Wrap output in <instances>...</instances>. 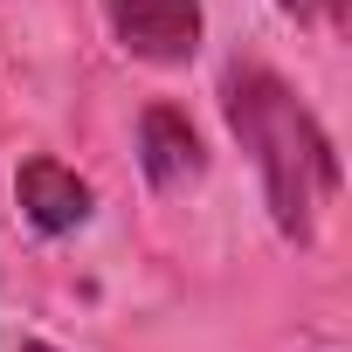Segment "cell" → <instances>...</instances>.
Wrapping results in <instances>:
<instances>
[{
    "label": "cell",
    "instance_id": "1",
    "mask_svg": "<svg viewBox=\"0 0 352 352\" xmlns=\"http://www.w3.org/2000/svg\"><path fill=\"white\" fill-rule=\"evenodd\" d=\"M221 118H228L235 145L249 152L256 180H263V208H270L276 235L304 249L318 235L324 208L345 187L331 131L318 124V111L270 63H228L221 69Z\"/></svg>",
    "mask_w": 352,
    "mask_h": 352
},
{
    "label": "cell",
    "instance_id": "2",
    "mask_svg": "<svg viewBox=\"0 0 352 352\" xmlns=\"http://www.w3.org/2000/svg\"><path fill=\"white\" fill-rule=\"evenodd\" d=\"M97 8H104L111 42H118L131 63L187 69V63L201 56V35H208L201 0H97Z\"/></svg>",
    "mask_w": 352,
    "mask_h": 352
},
{
    "label": "cell",
    "instance_id": "3",
    "mask_svg": "<svg viewBox=\"0 0 352 352\" xmlns=\"http://www.w3.org/2000/svg\"><path fill=\"white\" fill-rule=\"evenodd\" d=\"M14 208H21V221H28L35 235L63 242V235L90 228L97 194H90V180H83L76 166H63L56 152H35V159H21V173H14Z\"/></svg>",
    "mask_w": 352,
    "mask_h": 352
},
{
    "label": "cell",
    "instance_id": "4",
    "mask_svg": "<svg viewBox=\"0 0 352 352\" xmlns=\"http://www.w3.org/2000/svg\"><path fill=\"white\" fill-rule=\"evenodd\" d=\"M138 173L152 194H180L208 173V152H201V131L180 104H145L138 111Z\"/></svg>",
    "mask_w": 352,
    "mask_h": 352
},
{
    "label": "cell",
    "instance_id": "5",
    "mask_svg": "<svg viewBox=\"0 0 352 352\" xmlns=\"http://www.w3.org/2000/svg\"><path fill=\"white\" fill-rule=\"evenodd\" d=\"M276 14L297 21V28H311V35H345L352 0H276Z\"/></svg>",
    "mask_w": 352,
    "mask_h": 352
},
{
    "label": "cell",
    "instance_id": "6",
    "mask_svg": "<svg viewBox=\"0 0 352 352\" xmlns=\"http://www.w3.org/2000/svg\"><path fill=\"white\" fill-rule=\"evenodd\" d=\"M21 352H63V345H49V338H21Z\"/></svg>",
    "mask_w": 352,
    "mask_h": 352
}]
</instances>
